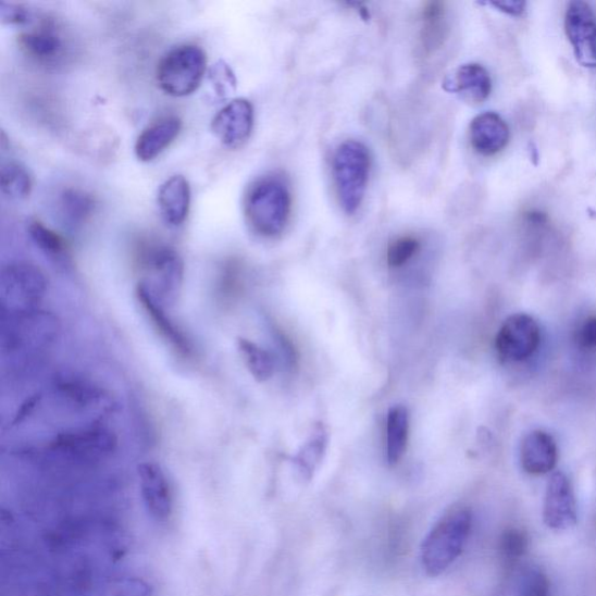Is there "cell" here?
Here are the masks:
<instances>
[{
    "label": "cell",
    "instance_id": "23",
    "mask_svg": "<svg viewBox=\"0 0 596 596\" xmlns=\"http://www.w3.org/2000/svg\"><path fill=\"white\" fill-rule=\"evenodd\" d=\"M386 456L390 465L399 462L405 455L409 434V412L403 406L389 409L387 415Z\"/></svg>",
    "mask_w": 596,
    "mask_h": 596
},
{
    "label": "cell",
    "instance_id": "13",
    "mask_svg": "<svg viewBox=\"0 0 596 596\" xmlns=\"http://www.w3.org/2000/svg\"><path fill=\"white\" fill-rule=\"evenodd\" d=\"M253 125V105L245 98H237L214 115L211 128L225 147L238 149L250 139Z\"/></svg>",
    "mask_w": 596,
    "mask_h": 596
},
{
    "label": "cell",
    "instance_id": "21",
    "mask_svg": "<svg viewBox=\"0 0 596 596\" xmlns=\"http://www.w3.org/2000/svg\"><path fill=\"white\" fill-rule=\"evenodd\" d=\"M95 197L86 190L69 188L60 194L58 211L62 223L69 228H79L95 213Z\"/></svg>",
    "mask_w": 596,
    "mask_h": 596
},
{
    "label": "cell",
    "instance_id": "10",
    "mask_svg": "<svg viewBox=\"0 0 596 596\" xmlns=\"http://www.w3.org/2000/svg\"><path fill=\"white\" fill-rule=\"evenodd\" d=\"M52 447L63 456L92 461L112 455L117 447V438L102 427L77 429L58 435Z\"/></svg>",
    "mask_w": 596,
    "mask_h": 596
},
{
    "label": "cell",
    "instance_id": "24",
    "mask_svg": "<svg viewBox=\"0 0 596 596\" xmlns=\"http://www.w3.org/2000/svg\"><path fill=\"white\" fill-rule=\"evenodd\" d=\"M237 346L247 370L259 383H264L273 376L274 359L269 351L245 338H239Z\"/></svg>",
    "mask_w": 596,
    "mask_h": 596
},
{
    "label": "cell",
    "instance_id": "12",
    "mask_svg": "<svg viewBox=\"0 0 596 596\" xmlns=\"http://www.w3.org/2000/svg\"><path fill=\"white\" fill-rule=\"evenodd\" d=\"M543 520L546 526L556 532H567L578 523L574 492L564 473H554L546 486Z\"/></svg>",
    "mask_w": 596,
    "mask_h": 596
},
{
    "label": "cell",
    "instance_id": "3",
    "mask_svg": "<svg viewBox=\"0 0 596 596\" xmlns=\"http://www.w3.org/2000/svg\"><path fill=\"white\" fill-rule=\"evenodd\" d=\"M333 169L339 203L347 214H353L368 190L371 172L369 148L356 140L343 142L334 156Z\"/></svg>",
    "mask_w": 596,
    "mask_h": 596
},
{
    "label": "cell",
    "instance_id": "31",
    "mask_svg": "<svg viewBox=\"0 0 596 596\" xmlns=\"http://www.w3.org/2000/svg\"><path fill=\"white\" fill-rule=\"evenodd\" d=\"M0 16L5 24L26 26L35 15L22 5L3 2L0 3Z\"/></svg>",
    "mask_w": 596,
    "mask_h": 596
},
{
    "label": "cell",
    "instance_id": "6",
    "mask_svg": "<svg viewBox=\"0 0 596 596\" xmlns=\"http://www.w3.org/2000/svg\"><path fill=\"white\" fill-rule=\"evenodd\" d=\"M47 291L44 272L29 262H13L0 275V294L9 311L36 310Z\"/></svg>",
    "mask_w": 596,
    "mask_h": 596
},
{
    "label": "cell",
    "instance_id": "18",
    "mask_svg": "<svg viewBox=\"0 0 596 596\" xmlns=\"http://www.w3.org/2000/svg\"><path fill=\"white\" fill-rule=\"evenodd\" d=\"M190 202L191 190L185 176H172L160 187L158 204L162 219L169 225L177 227L186 222Z\"/></svg>",
    "mask_w": 596,
    "mask_h": 596
},
{
    "label": "cell",
    "instance_id": "26",
    "mask_svg": "<svg viewBox=\"0 0 596 596\" xmlns=\"http://www.w3.org/2000/svg\"><path fill=\"white\" fill-rule=\"evenodd\" d=\"M0 186L3 194L14 201L27 198L33 188V181L28 171L18 162L3 164L0 172Z\"/></svg>",
    "mask_w": 596,
    "mask_h": 596
},
{
    "label": "cell",
    "instance_id": "27",
    "mask_svg": "<svg viewBox=\"0 0 596 596\" xmlns=\"http://www.w3.org/2000/svg\"><path fill=\"white\" fill-rule=\"evenodd\" d=\"M326 443L325 429L323 425H320L296 456L295 462L306 476L311 477L313 472L320 467L326 450Z\"/></svg>",
    "mask_w": 596,
    "mask_h": 596
},
{
    "label": "cell",
    "instance_id": "8",
    "mask_svg": "<svg viewBox=\"0 0 596 596\" xmlns=\"http://www.w3.org/2000/svg\"><path fill=\"white\" fill-rule=\"evenodd\" d=\"M144 284L161 303H174L185 278V263L177 252L162 247L149 256Z\"/></svg>",
    "mask_w": 596,
    "mask_h": 596
},
{
    "label": "cell",
    "instance_id": "14",
    "mask_svg": "<svg viewBox=\"0 0 596 596\" xmlns=\"http://www.w3.org/2000/svg\"><path fill=\"white\" fill-rule=\"evenodd\" d=\"M140 491L147 511L158 522H167L173 514V494L167 476L156 462L138 468Z\"/></svg>",
    "mask_w": 596,
    "mask_h": 596
},
{
    "label": "cell",
    "instance_id": "9",
    "mask_svg": "<svg viewBox=\"0 0 596 596\" xmlns=\"http://www.w3.org/2000/svg\"><path fill=\"white\" fill-rule=\"evenodd\" d=\"M3 328V345L9 350H20L52 342L57 323L36 310L9 311V322Z\"/></svg>",
    "mask_w": 596,
    "mask_h": 596
},
{
    "label": "cell",
    "instance_id": "19",
    "mask_svg": "<svg viewBox=\"0 0 596 596\" xmlns=\"http://www.w3.org/2000/svg\"><path fill=\"white\" fill-rule=\"evenodd\" d=\"M182 122L176 115L167 117L147 126L136 142V156L142 162H149L160 157L178 137Z\"/></svg>",
    "mask_w": 596,
    "mask_h": 596
},
{
    "label": "cell",
    "instance_id": "30",
    "mask_svg": "<svg viewBox=\"0 0 596 596\" xmlns=\"http://www.w3.org/2000/svg\"><path fill=\"white\" fill-rule=\"evenodd\" d=\"M519 596H550L548 576L539 569H529L522 578Z\"/></svg>",
    "mask_w": 596,
    "mask_h": 596
},
{
    "label": "cell",
    "instance_id": "22",
    "mask_svg": "<svg viewBox=\"0 0 596 596\" xmlns=\"http://www.w3.org/2000/svg\"><path fill=\"white\" fill-rule=\"evenodd\" d=\"M447 37L446 9L442 2H429L422 10L421 45L424 54H433Z\"/></svg>",
    "mask_w": 596,
    "mask_h": 596
},
{
    "label": "cell",
    "instance_id": "4",
    "mask_svg": "<svg viewBox=\"0 0 596 596\" xmlns=\"http://www.w3.org/2000/svg\"><path fill=\"white\" fill-rule=\"evenodd\" d=\"M207 54L196 45L175 47L159 62L157 80L160 89L173 97H186L202 85Z\"/></svg>",
    "mask_w": 596,
    "mask_h": 596
},
{
    "label": "cell",
    "instance_id": "16",
    "mask_svg": "<svg viewBox=\"0 0 596 596\" xmlns=\"http://www.w3.org/2000/svg\"><path fill=\"white\" fill-rule=\"evenodd\" d=\"M558 446L554 437L542 430H535L524 437L521 444L522 469L532 475L552 472L558 462Z\"/></svg>",
    "mask_w": 596,
    "mask_h": 596
},
{
    "label": "cell",
    "instance_id": "29",
    "mask_svg": "<svg viewBox=\"0 0 596 596\" xmlns=\"http://www.w3.org/2000/svg\"><path fill=\"white\" fill-rule=\"evenodd\" d=\"M527 549V537L521 529H509L501 538L502 557L509 564H514Z\"/></svg>",
    "mask_w": 596,
    "mask_h": 596
},
{
    "label": "cell",
    "instance_id": "25",
    "mask_svg": "<svg viewBox=\"0 0 596 596\" xmlns=\"http://www.w3.org/2000/svg\"><path fill=\"white\" fill-rule=\"evenodd\" d=\"M28 234L47 258L57 263L67 261V244L54 229L49 228L40 221H32L28 224Z\"/></svg>",
    "mask_w": 596,
    "mask_h": 596
},
{
    "label": "cell",
    "instance_id": "15",
    "mask_svg": "<svg viewBox=\"0 0 596 596\" xmlns=\"http://www.w3.org/2000/svg\"><path fill=\"white\" fill-rule=\"evenodd\" d=\"M510 140V129L495 112L476 115L470 125V141L476 153L493 157L504 151Z\"/></svg>",
    "mask_w": 596,
    "mask_h": 596
},
{
    "label": "cell",
    "instance_id": "17",
    "mask_svg": "<svg viewBox=\"0 0 596 596\" xmlns=\"http://www.w3.org/2000/svg\"><path fill=\"white\" fill-rule=\"evenodd\" d=\"M444 86L447 91L458 94L470 103L482 104L492 92V78L482 64L468 63L447 78Z\"/></svg>",
    "mask_w": 596,
    "mask_h": 596
},
{
    "label": "cell",
    "instance_id": "5",
    "mask_svg": "<svg viewBox=\"0 0 596 596\" xmlns=\"http://www.w3.org/2000/svg\"><path fill=\"white\" fill-rule=\"evenodd\" d=\"M21 33L18 46L22 53L33 63L45 69H55L69 59L71 45L67 35L52 18L35 20Z\"/></svg>",
    "mask_w": 596,
    "mask_h": 596
},
{
    "label": "cell",
    "instance_id": "7",
    "mask_svg": "<svg viewBox=\"0 0 596 596\" xmlns=\"http://www.w3.org/2000/svg\"><path fill=\"white\" fill-rule=\"evenodd\" d=\"M541 345V327L526 313L511 314L495 338V349L504 362H522L532 358Z\"/></svg>",
    "mask_w": 596,
    "mask_h": 596
},
{
    "label": "cell",
    "instance_id": "2",
    "mask_svg": "<svg viewBox=\"0 0 596 596\" xmlns=\"http://www.w3.org/2000/svg\"><path fill=\"white\" fill-rule=\"evenodd\" d=\"M472 529L469 509L447 512L429 533L422 545V567L427 575L438 576L459 558Z\"/></svg>",
    "mask_w": 596,
    "mask_h": 596
},
{
    "label": "cell",
    "instance_id": "20",
    "mask_svg": "<svg viewBox=\"0 0 596 596\" xmlns=\"http://www.w3.org/2000/svg\"><path fill=\"white\" fill-rule=\"evenodd\" d=\"M137 296L140 305L151 319L153 325L159 331L160 335L165 342L181 355L190 356L191 345L181 330L174 324V322L165 313L162 303L158 298L149 290L144 284H139L137 288Z\"/></svg>",
    "mask_w": 596,
    "mask_h": 596
},
{
    "label": "cell",
    "instance_id": "11",
    "mask_svg": "<svg viewBox=\"0 0 596 596\" xmlns=\"http://www.w3.org/2000/svg\"><path fill=\"white\" fill-rule=\"evenodd\" d=\"M566 30L574 57L585 69L596 70V15L584 2H572L566 14Z\"/></svg>",
    "mask_w": 596,
    "mask_h": 596
},
{
    "label": "cell",
    "instance_id": "1",
    "mask_svg": "<svg viewBox=\"0 0 596 596\" xmlns=\"http://www.w3.org/2000/svg\"><path fill=\"white\" fill-rule=\"evenodd\" d=\"M248 226L262 238L284 234L290 219L291 195L283 178L264 176L248 188L244 202Z\"/></svg>",
    "mask_w": 596,
    "mask_h": 596
},
{
    "label": "cell",
    "instance_id": "33",
    "mask_svg": "<svg viewBox=\"0 0 596 596\" xmlns=\"http://www.w3.org/2000/svg\"><path fill=\"white\" fill-rule=\"evenodd\" d=\"M489 5L509 14L521 15L525 11L526 3L521 0H501V2H492Z\"/></svg>",
    "mask_w": 596,
    "mask_h": 596
},
{
    "label": "cell",
    "instance_id": "32",
    "mask_svg": "<svg viewBox=\"0 0 596 596\" xmlns=\"http://www.w3.org/2000/svg\"><path fill=\"white\" fill-rule=\"evenodd\" d=\"M574 340L583 350H596V316H591L579 325Z\"/></svg>",
    "mask_w": 596,
    "mask_h": 596
},
{
    "label": "cell",
    "instance_id": "28",
    "mask_svg": "<svg viewBox=\"0 0 596 596\" xmlns=\"http://www.w3.org/2000/svg\"><path fill=\"white\" fill-rule=\"evenodd\" d=\"M421 250V240L413 236H402L390 243L387 250V263L392 269L405 266Z\"/></svg>",
    "mask_w": 596,
    "mask_h": 596
}]
</instances>
